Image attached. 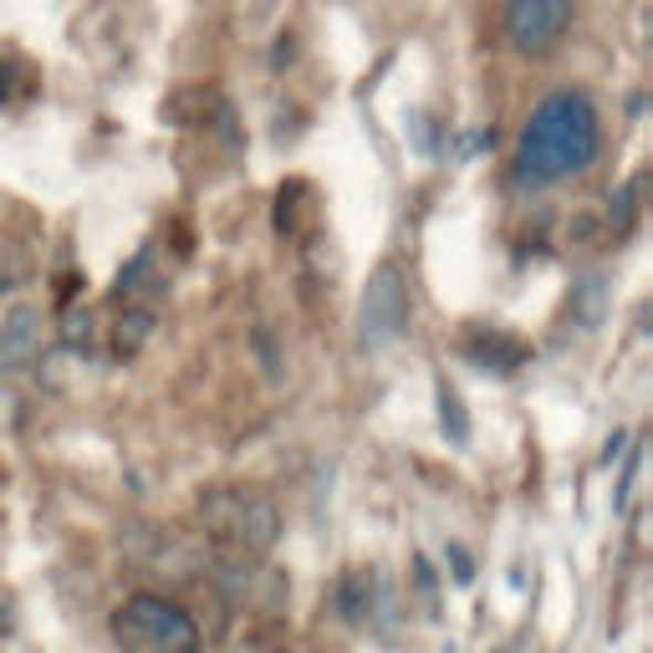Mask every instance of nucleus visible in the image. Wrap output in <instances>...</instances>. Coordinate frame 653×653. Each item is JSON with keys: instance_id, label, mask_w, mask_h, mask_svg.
<instances>
[{"instance_id": "nucleus-1", "label": "nucleus", "mask_w": 653, "mask_h": 653, "mask_svg": "<svg viewBox=\"0 0 653 653\" xmlns=\"http://www.w3.org/2000/svg\"><path fill=\"white\" fill-rule=\"evenodd\" d=\"M602 148V113L582 87H561V93L541 97L526 118L520 134V154H516V179L531 189L561 185L572 173L592 169Z\"/></svg>"}, {"instance_id": "nucleus-2", "label": "nucleus", "mask_w": 653, "mask_h": 653, "mask_svg": "<svg viewBox=\"0 0 653 653\" xmlns=\"http://www.w3.org/2000/svg\"><path fill=\"white\" fill-rule=\"evenodd\" d=\"M113 639L123 653H194L200 649V628L185 608L154 598V592H134L113 613Z\"/></svg>"}, {"instance_id": "nucleus-3", "label": "nucleus", "mask_w": 653, "mask_h": 653, "mask_svg": "<svg viewBox=\"0 0 653 653\" xmlns=\"http://www.w3.org/2000/svg\"><path fill=\"white\" fill-rule=\"evenodd\" d=\"M200 520L210 526V536H220L241 557H266L281 536L276 506L266 495H251V491H210L200 501Z\"/></svg>"}, {"instance_id": "nucleus-4", "label": "nucleus", "mask_w": 653, "mask_h": 653, "mask_svg": "<svg viewBox=\"0 0 653 653\" xmlns=\"http://www.w3.org/2000/svg\"><path fill=\"white\" fill-rule=\"evenodd\" d=\"M409 333V286H403L399 266H378L362 286V307H358V343L368 352L399 343Z\"/></svg>"}, {"instance_id": "nucleus-5", "label": "nucleus", "mask_w": 653, "mask_h": 653, "mask_svg": "<svg viewBox=\"0 0 653 653\" xmlns=\"http://www.w3.org/2000/svg\"><path fill=\"white\" fill-rule=\"evenodd\" d=\"M577 15V0H506V36L520 56H551Z\"/></svg>"}, {"instance_id": "nucleus-6", "label": "nucleus", "mask_w": 653, "mask_h": 653, "mask_svg": "<svg viewBox=\"0 0 653 653\" xmlns=\"http://www.w3.org/2000/svg\"><path fill=\"white\" fill-rule=\"evenodd\" d=\"M41 347V307H11V317L0 322V358L6 362H27Z\"/></svg>"}, {"instance_id": "nucleus-7", "label": "nucleus", "mask_w": 653, "mask_h": 653, "mask_svg": "<svg viewBox=\"0 0 653 653\" xmlns=\"http://www.w3.org/2000/svg\"><path fill=\"white\" fill-rule=\"evenodd\" d=\"M465 352L481 362V368H495V373H516L520 358H526V347H520L516 337L495 333V327H481V333H470Z\"/></svg>"}, {"instance_id": "nucleus-8", "label": "nucleus", "mask_w": 653, "mask_h": 653, "mask_svg": "<svg viewBox=\"0 0 653 653\" xmlns=\"http://www.w3.org/2000/svg\"><path fill=\"white\" fill-rule=\"evenodd\" d=\"M378 598H383V587H378L373 572H347L337 582V613H343V623H368Z\"/></svg>"}, {"instance_id": "nucleus-9", "label": "nucleus", "mask_w": 653, "mask_h": 653, "mask_svg": "<svg viewBox=\"0 0 653 653\" xmlns=\"http://www.w3.org/2000/svg\"><path fill=\"white\" fill-rule=\"evenodd\" d=\"M567 312H572V322L582 333H598L602 322H608V281L598 271H587L572 286V296H567Z\"/></svg>"}, {"instance_id": "nucleus-10", "label": "nucleus", "mask_w": 653, "mask_h": 653, "mask_svg": "<svg viewBox=\"0 0 653 653\" xmlns=\"http://www.w3.org/2000/svg\"><path fill=\"white\" fill-rule=\"evenodd\" d=\"M154 286H159V276H154V245H144V251H138L134 261H128V266L118 271V286H113V296H118L123 307H128V302L148 296Z\"/></svg>"}, {"instance_id": "nucleus-11", "label": "nucleus", "mask_w": 653, "mask_h": 653, "mask_svg": "<svg viewBox=\"0 0 653 653\" xmlns=\"http://www.w3.org/2000/svg\"><path fill=\"white\" fill-rule=\"evenodd\" d=\"M148 337H154V307H134V302H128V312H123L118 327H113V343H118V352H123V358H134Z\"/></svg>"}, {"instance_id": "nucleus-12", "label": "nucleus", "mask_w": 653, "mask_h": 653, "mask_svg": "<svg viewBox=\"0 0 653 653\" xmlns=\"http://www.w3.org/2000/svg\"><path fill=\"white\" fill-rule=\"evenodd\" d=\"M639 194H643V173H639V179H628V185L613 194V210H608V220H613L618 235H628V230H633V220H639Z\"/></svg>"}, {"instance_id": "nucleus-13", "label": "nucleus", "mask_w": 653, "mask_h": 653, "mask_svg": "<svg viewBox=\"0 0 653 653\" xmlns=\"http://www.w3.org/2000/svg\"><path fill=\"white\" fill-rule=\"evenodd\" d=\"M440 409H444V434H450L454 444H465L470 424H465V413H460V399H454L450 388H444V393H440Z\"/></svg>"}, {"instance_id": "nucleus-14", "label": "nucleus", "mask_w": 653, "mask_h": 653, "mask_svg": "<svg viewBox=\"0 0 653 653\" xmlns=\"http://www.w3.org/2000/svg\"><path fill=\"white\" fill-rule=\"evenodd\" d=\"M62 343L67 347L93 343V317H87V312H67V317H62Z\"/></svg>"}, {"instance_id": "nucleus-15", "label": "nucleus", "mask_w": 653, "mask_h": 653, "mask_svg": "<svg viewBox=\"0 0 653 653\" xmlns=\"http://www.w3.org/2000/svg\"><path fill=\"white\" fill-rule=\"evenodd\" d=\"M639 460H643V444H639L633 454H628V465H623V481H618L613 506H628V491H633V481H639Z\"/></svg>"}, {"instance_id": "nucleus-16", "label": "nucleus", "mask_w": 653, "mask_h": 653, "mask_svg": "<svg viewBox=\"0 0 653 653\" xmlns=\"http://www.w3.org/2000/svg\"><path fill=\"white\" fill-rule=\"evenodd\" d=\"M444 557H450V567H454V582H460V587L475 582V561H470V551H465V547H450Z\"/></svg>"}, {"instance_id": "nucleus-17", "label": "nucleus", "mask_w": 653, "mask_h": 653, "mask_svg": "<svg viewBox=\"0 0 653 653\" xmlns=\"http://www.w3.org/2000/svg\"><path fill=\"white\" fill-rule=\"evenodd\" d=\"M292 56H296V36H292V31H281V36H276V67H286Z\"/></svg>"}]
</instances>
